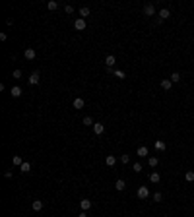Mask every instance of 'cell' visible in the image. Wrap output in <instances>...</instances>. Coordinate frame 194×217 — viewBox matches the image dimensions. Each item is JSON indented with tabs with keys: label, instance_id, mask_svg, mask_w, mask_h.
I'll return each mask as SVG.
<instances>
[{
	"label": "cell",
	"instance_id": "cell-1",
	"mask_svg": "<svg viewBox=\"0 0 194 217\" xmlns=\"http://www.w3.org/2000/svg\"><path fill=\"white\" fill-rule=\"evenodd\" d=\"M136 196H138L140 200L149 198V190H148V186H140V188H138V192H136Z\"/></svg>",
	"mask_w": 194,
	"mask_h": 217
},
{
	"label": "cell",
	"instance_id": "cell-2",
	"mask_svg": "<svg viewBox=\"0 0 194 217\" xmlns=\"http://www.w3.org/2000/svg\"><path fill=\"white\" fill-rule=\"evenodd\" d=\"M23 56H25V58H27V60H33V58H35V56H37V52H35V49H31V47H27V49L23 51Z\"/></svg>",
	"mask_w": 194,
	"mask_h": 217
},
{
	"label": "cell",
	"instance_id": "cell-3",
	"mask_svg": "<svg viewBox=\"0 0 194 217\" xmlns=\"http://www.w3.org/2000/svg\"><path fill=\"white\" fill-rule=\"evenodd\" d=\"M74 27L78 29V31H83V29H86V19H83V18L74 19Z\"/></svg>",
	"mask_w": 194,
	"mask_h": 217
},
{
	"label": "cell",
	"instance_id": "cell-4",
	"mask_svg": "<svg viewBox=\"0 0 194 217\" xmlns=\"http://www.w3.org/2000/svg\"><path fill=\"white\" fill-rule=\"evenodd\" d=\"M93 132H95L97 136H101L103 132H105V124H103V122H95V124H93Z\"/></svg>",
	"mask_w": 194,
	"mask_h": 217
},
{
	"label": "cell",
	"instance_id": "cell-5",
	"mask_svg": "<svg viewBox=\"0 0 194 217\" xmlns=\"http://www.w3.org/2000/svg\"><path fill=\"white\" fill-rule=\"evenodd\" d=\"M144 14H146V16H155V6H153V4H146V6H144Z\"/></svg>",
	"mask_w": 194,
	"mask_h": 217
},
{
	"label": "cell",
	"instance_id": "cell-6",
	"mask_svg": "<svg viewBox=\"0 0 194 217\" xmlns=\"http://www.w3.org/2000/svg\"><path fill=\"white\" fill-rule=\"evenodd\" d=\"M80 208H82V211H88L89 208H91V202H89L88 198H83V200H80Z\"/></svg>",
	"mask_w": 194,
	"mask_h": 217
},
{
	"label": "cell",
	"instance_id": "cell-7",
	"mask_svg": "<svg viewBox=\"0 0 194 217\" xmlns=\"http://www.w3.org/2000/svg\"><path fill=\"white\" fill-rule=\"evenodd\" d=\"M159 180H161V175H159V173H155V171H152V173H149V182L157 184Z\"/></svg>",
	"mask_w": 194,
	"mask_h": 217
},
{
	"label": "cell",
	"instance_id": "cell-8",
	"mask_svg": "<svg viewBox=\"0 0 194 217\" xmlns=\"http://www.w3.org/2000/svg\"><path fill=\"white\" fill-rule=\"evenodd\" d=\"M136 153H138L140 157H148V155H149V149L146 148V145H140V148H138V151H136Z\"/></svg>",
	"mask_w": 194,
	"mask_h": 217
},
{
	"label": "cell",
	"instance_id": "cell-9",
	"mask_svg": "<svg viewBox=\"0 0 194 217\" xmlns=\"http://www.w3.org/2000/svg\"><path fill=\"white\" fill-rule=\"evenodd\" d=\"M39 78H41V76H39V72H33V74L29 76V83H31V85H37V83H39Z\"/></svg>",
	"mask_w": 194,
	"mask_h": 217
},
{
	"label": "cell",
	"instance_id": "cell-10",
	"mask_svg": "<svg viewBox=\"0 0 194 217\" xmlns=\"http://www.w3.org/2000/svg\"><path fill=\"white\" fill-rule=\"evenodd\" d=\"M161 87H163V89H165V91H169V89H171V87H173V82H171V79H169V78H165V79H161Z\"/></svg>",
	"mask_w": 194,
	"mask_h": 217
},
{
	"label": "cell",
	"instance_id": "cell-11",
	"mask_svg": "<svg viewBox=\"0 0 194 217\" xmlns=\"http://www.w3.org/2000/svg\"><path fill=\"white\" fill-rule=\"evenodd\" d=\"M115 163H116V157H115V155H107V157H105V165H107V167H115Z\"/></svg>",
	"mask_w": 194,
	"mask_h": 217
},
{
	"label": "cell",
	"instance_id": "cell-12",
	"mask_svg": "<svg viewBox=\"0 0 194 217\" xmlns=\"http://www.w3.org/2000/svg\"><path fill=\"white\" fill-rule=\"evenodd\" d=\"M115 188L119 190V192H122V190L126 188V182H124V180H122V178H119V180H116V182H115Z\"/></svg>",
	"mask_w": 194,
	"mask_h": 217
},
{
	"label": "cell",
	"instance_id": "cell-13",
	"mask_svg": "<svg viewBox=\"0 0 194 217\" xmlns=\"http://www.w3.org/2000/svg\"><path fill=\"white\" fill-rule=\"evenodd\" d=\"M115 62H116V58H115L113 54H109V56L105 58V66H109V68H113V66H115Z\"/></svg>",
	"mask_w": 194,
	"mask_h": 217
},
{
	"label": "cell",
	"instance_id": "cell-14",
	"mask_svg": "<svg viewBox=\"0 0 194 217\" xmlns=\"http://www.w3.org/2000/svg\"><path fill=\"white\" fill-rule=\"evenodd\" d=\"M159 18H161V19H169V18H171V12H169L167 8L159 10Z\"/></svg>",
	"mask_w": 194,
	"mask_h": 217
},
{
	"label": "cell",
	"instance_id": "cell-15",
	"mask_svg": "<svg viewBox=\"0 0 194 217\" xmlns=\"http://www.w3.org/2000/svg\"><path fill=\"white\" fill-rule=\"evenodd\" d=\"M19 171H22V173H23V175H27V173H29V171H31V165H29V163H27V161H23V165H22V167H19Z\"/></svg>",
	"mask_w": 194,
	"mask_h": 217
},
{
	"label": "cell",
	"instance_id": "cell-16",
	"mask_svg": "<svg viewBox=\"0 0 194 217\" xmlns=\"http://www.w3.org/2000/svg\"><path fill=\"white\" fill-rule=\"evenodd\" d=\"M148 165H149V169H155V167L159 165V159H157V157H149L148 159Z\"/></svg>",
	"mask_w": 194,
	"mask_h": 217
},
{
	"label": "cell",
	"instance_id": "cell-17",
	"mask_svg": "<svg viewBox=\"0 0 194 217\" xmlns=\"http://www.w3.org/2000/svg\"><path fill=\"white\" fill-rule=\"evenodd\" d=\"M83 105H86V103H83L82 97H76L74 99V109H83Z\"/></svg>",
	"mask_w": 194,
	"mask_h": 217
},
{
	"label": "cell",
	"instance_id": "cell-18",
	"mask_svg": "<svg viewBox=\"0 0 194 217\" xmlns=\"http://www.w3.org/2000/svg\"><path fill=\"white\" fill-rule=\"evenodd\" d=\"M155 149H157V151H165V149H167L165 142H161V140H157V142H155Z\"/></svg>",
	"mask_w": 194,
	"mask_h": 217
},
{
	"label": "cell",
	"instance_id": "cell-19",
	"mask_svg": "<svg viewBox=\"0 0 194 217\" xmlns=\"http://www.w3.org/2000/svg\"><path fill=\"white\" fill-rule=\"evenodd\" d=\"M33 209H35V211H41V209H43V202H41V200H33Z\"/></svg>",
	"mask_w": 194,
	"mask_h": 217
},
{
	"label": "cell",
	"instance_id": "cell-20",
	"mask_svg": "<svg viewBox=\"0 0 194 217\" xmlns=\"http://www.w3.org/2000/svg\"><path fill=\"white\" fill-rule=\"evenodd\" d=\"M80 16H82L83 19L89 16V8H88V6H82V8H80Z\"/></svg>",
	"mask_w": 194,
	"mask_h": 217
},
{
	"label": "cell",
	"instance_id": "cell-21",
	"mask_svg": "<svg viewBox=\"0 0 194 217\" xmlns=\"http://www.w3.org/2000/svg\"><path fill=\"white\" fill-rule=\"evenodd\" d=\"M12 163H14L16 167H22V165H23V159L19 157V155H14V159H12Z\"/></svg>",
	"mask_w": 194,
	"mask_h": 217
},
{
	"label": "cell",
	"instance_id": "cell-22",
	"mask_svg": "<svg viewBox=\"0 0 194 217\" xmlns=\"http://www.w3.org/2000/svg\"><path fill=\"white\" fill-rule=\"evenodd\" d=\"M169 79H171L173 83H179V82H180V74H179V72H173V74H171V78H169Z\"/></svg>",
	"mask_w": 194,
	"mask_h": 217
},
{
	"label": "cell",
	"instance_id": "cell-23",
	"mask_svg": "<svg viewBox=\"0 0 194 217\" xmlns=\"http://www.w3.org/2000/svg\"><path fill=\"white\" fill-rule=\"evenodd\" d=\"M12 97H19V95H22V87H18V85H16V87H12Z\"/></svg>",
	"mask_w": 194,
	"mask_h": 217
},
{
	"label": "cell",
	"instance_id": "cell-24",
	"mask_svg": "<svg viewBox=\"0 0 194 217\" xmlns=\"http://www.w3.org/2000/svg\"><path fill=\"white\" fill-rule=\"evenodd\" d=\"M185 180H186V182H192V180H194V171H186L185 173Z\"/></svg>",
	"mask_w": 194,
	"mask_h": 217
},
{
	"label": "cell",
	"instance_id": "cell-25",
	"mask_svg": "<svg viewBox=\"0 0 194 217\" xmlns=\"http://www.w3.org/2000/svg\"><path fill=\"white\" fill-rule=\"evenodd\" d=\"M47 6H49V10H58V2H56V0H51Z\"/></svg>",
	"mask_w": 194,
	"mask_h": 217
},
{
	"label": "cell",
	"instance_id": "cell-26",
	"mask_svg": "<svg viewBox=\"0 0 194 217\" xmlns=\"http://www.w3.org/2000/svg\"><path fill=\"white\" fill-rule=\"evenodd\" d=\"M113 74H115L116 78H120V79H124V78H126V74H124V72H122V70H115Z\"/></svg>",
	"mask_w": 194,
	"mask_h": 217
},
{
	"label": "cell",
	"instance_id": "cell-27",
	"mask_svg": "<svg viewBox=\"0 0 194 217\" xmlns=\"http://www.w3.org/2000/svg\"><path fill=\"white\" fill-rule=\"evenodd\" d=\"M83 124H86V126H93L95 122H93V118H91V116H86V118H83Z\"/></svg>",
	"mask_w": 194,
	"mask_h": 217
},
{
	"label": "cell",
	"instance_id": "cell-28",
	"mask_svg": "<svg viewBox=\"0 0 194 217\" xmlns=\"http://www.w3.org/2000/svg\"><path fill=\"white\" fill-rule=\"evenodd\" d=\"M161 200H163L161 192H155V194H153V202H161Z\"/></svg>",
	"mask_w": 194,
	"mask_h": 217
},
{
	"label": "cell",
	"instance_id": "cell-29",
	"mask_svg": "<svg viewBox=\"0 0 194 217\" xmlns=\"http://www.w3.org/2000/svg\"><path fill=\"white\" fill-rule=\"evenodd\" d=\"M12 78H14V79H19V78H22V70H14Z\"/></svg>",
	"mask_w": 194,
	"mask_h": 217
},
{
	"label": "cell",
	"instance_id": "cell-30",
	"mask_svg": "<svg viewBox=\"0 0 194 217\" xmlns=\"http://www.w3.org/2000/svg\"><path fill=\"white\" fill-rule=\"evenodd\" d=\"M64 12H66V14H72V12H74V8H72L70 4H66V6H64Z\"/></svg>",
	"mask_w": 194,
	"mask_h": 217
},
{
	"label": "cell",
	"instance_id": "cell-31",
	"mask_svg": "<svg viewBox=\"0 0 194 217\" xmlns=\"http://www.w3.org/2000/svg\"><path fill=\"white\" fill-rule=\"evenodd\" d=\"M128 161H130V157H128V155H120V163H124V165H126Z\"/></svg>",
	"mask_w": 194,
	"mask_h": 217
},
{
	"label": "cell",
	"instance_id": "cell-32",
	"mask_svg": "<svg viewBox=\"0 0 194 217\" xmlns=\"http://www.w3.org/2000/svg\"><path fill=\"white\" fill-rule=\"evenodd\" d=\"M132 169H134L136 173H140V171H142V165H140V163H134V167H132Z\"/></svg>",
	"mask_w": 194,
	"mask_h": 217
},
{
	"label": "cell",
	"instance_id": "cell-33",
	"mask_svg": "<svg viewBox=\"0 0 194 217\" xmlns=\"http://www.w3.org/2000/svg\"><path fill=\"white\" fill-rule=\"evenodd\" d=\"M78 217H88V211H82V213H80Z\"/></svg>",
	"mask_w": 194,
	"mask_h": 217
}]
</instances>
